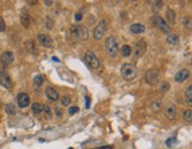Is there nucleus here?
<instances>
[{"label":"nucleus","instance_id":"obj_2","mask_svg":"<svg viewBox=\"0 0 192 149\" xmlns=\"http://www.w3.org/2000/svg\"><path fill=\"white\" fill-rule=\"evenodd\" d=\"M105 49L106 52L110 56V57H116V55L119 53V43L118 39L115 38L114 36H110L106 39L105 43Z\"/></svg>","mask_w":192,"mask_h":149},{"label":"nucleus","instance_id":"obj_10","mask_svg":"<svg viewBox=\"0 0 192 149\" xmlns=\"http://www.w3.org/2000/svg\"><path fill=\"white\" fill-rule=\"evenodd\" d=\"M0 62H1V64L5 65V66L11 65V64L14 62V55H13V52L5 51V52L1 55V57H0Z\"/></svg>","mask_w":192,"mask_h":149},{"label":"nucleus","instance_id":"obj_5","mask_svg":"<svg viewBox=\"0 0 192 149\" xmlns=\"http://www.w3.org/2000/svg\"><path fill=\"white\" fill-rule=\"evenodd\" d=\"M152 23H153V25H154L156 27H158L159 30H161L164 33H170V32H171V27L167 25L166 20L162 19L161 17L154 16V17L152 18Z\"/></svg>","mask_w":192,"mask_h":149},{"label":"nucleus","instance_id":"obj_19","mask_svg":"<svg viewBox=\"0 0 192 149\" xmlns=\"http://www.w3.org/2000/svg\"><path fill=\"white\" fill-rule=\"evenodd\" d=\"M166 42H167L170 45H178V44H179V36L172 33V34H170V36L167 37Z\"/></svg>","mask_w":192,"mask_h":149},{"label":"nucleus","instance_id":"obj_16","mask_svg":"<svg viewBox=\"0 0 192 149\" xmlns=\"http://www.w3.org/2000/svg\"><path fill=\"white\" fill-rule=\"evenodd\" d=\"M165 115H166V117H167L169 120H174L175 118V115H177V108H175V105L174 104H171V105H169L167 108H166V110H165Z\"/></svg>","mask_w":192,"mask_h":149},{"label":"nucleus","instance_id":"obj_17","mask_svg":"<svg viewBox=\"0 0 192 149\" xmlns=\"http://www.w3.org/2000/svg\"><path fill=\"white\" fill-rule=\"evenodd\" d=\"M144 31H145V26L142 24H133L131 26L132 33H142Z\"/></svg>","mask_w":192,"mask_h":149},{"label":"nucleus","instance_id":"obj_43","mask_svg":"<svg viewBox=\"0 0 192 149\" xmlns=\"http://www.w3.org/2000/svg\"><path fill=\"white\" fill-rule=\"evenodd\" d=\"M69 149H74V148H69Z\"/></svg>","mask_w":192,"mask_h":149},{"label":"nucleus","instance_id":"obj_38","mask_svg":"<svg viewBox=\"0 0 192 149\" xmlns=\"http://www.w3.org/2000/svg\"><path fill=\"white\" fill-rule=\"evenodd\" d=\"M97 149H113V146H103V147H100Z\"/></svg>","mask_w":192,"mask_h":149},{"label":"nucleus","instance_id":"obj_36","mask_svg":"<svg viewBox=\"0 0 192 149\" xmlns=\"http://www.w3.org/2000/svg\"><path fill=\"white\" fill-rule=\"evenodd\" d=\"M82 18H83V16H82V13H81V12H78V13H76V14H75V19L77 20V21L82 20Z\"/></svg>","mask_w":192,"mask_h":149},{"label":"nucleus","instance_id":"obj_9","mask_svg":"<svg viewBox=\"0 0 192 149\" xmlns=\"http://www.w3.org/2000/svg\"><path fill=\"white\" fill-rule=\"evenodd\" d=\"M0 84H1L4 88H6V89H11L12 85H13L10 74L6 71H0Z\"/></svg>","mask_w":192,"mask_h":149},{"label":"nucleus","instance_id":"obj_3","mask_svg":"<svg viewBox=\"0 0 192 149\" xmlns=\"http://www.w3.org/2000/svg\"><path fill=\"white\" fill-rule=\"evenodd\" d=\"M121 74L126 81H132L136 77V68L131 63H125L121 66Z\"/></svg>","mask_w":192,"mask_h":149},{"label":"nucleus","instance_id":"obj_21","mask_svg":"<svg viewBox=\"0 0 192 149\" xmlns=\"http://www.w3.org/2000/svg\"><path fill=\"white\" fill-rule=\"evenodd\" d=\"M185 99H186V103L191 107L192 105V86L189 85L187 89L185 91Z\"/></svg>","mask_w":192,"mask_h":149},{"label":"nucleus","instance_id":"obj_15","mask_svg":"<svg viewBox=\"0 0 192 149\" xmlns=\"http://www.w3.org/2000/svg\"><path fill=\"white\" fill-rule=\"evenodd\" d=\"M45 94H46V97L50 99V101H57L59 98V94L56 89H54L52 86H47L45 89Z\"/></svg>","mask_w":192,"mask_h":149},{"label":"nucleus","instance_id":"obj_33","mask_svg":"<svg viewBox=\"0 0 192 149\" xmlns=\"http://www.w3.org/2000/svg\"><path fill=\"white\" fill-rule=\"evenodd\" d=\"M169 89H170V84H169L167 82H164V83L161 84V91L165 92V91H167Z\"/></svg>","mask_w":192,"mask_h":149},{"label":"nucleus","instance_id":"obj_4","mask_svg":"<svg viewBox=\"0 0 192 149\" xmlns=\"http://www.w3.org/2000/svg\"><path fill=\"white\" fill-rule=\"evenodd\" d=\"M84 60H85V63L90 66L92 69H98L100 65H101V62L95 56V53L92 52V51H87L84 53Z\"/></svg>","mask_w":192,"mask_h":149},{"label":"nucleus","instance_id":"obj_6","mask_svg":"<svg viewBox=\"0 0 192 149\" xmlns=\"http://www.w3.org/2000/svg\"><path fill=\"white\" fill-rule=\"evenodd\" d=\"M159 78H160V72L159 70L157 69H149L146 74H145V81L146 83L151 84V85H154L159 82Z\"/></svg>","mask_w":192,"mask_h":149},{"label":"nucleus","instance_id":"obj_30","mask_svg":"<svg viewBox=\"0 0 192 149\" xmlns=\"http://www.w3.org/2000/svg\"><path fill=\"white\" fill-rule=\"evenodd\" d=\"M184 25H185V27H187L189 30H191L192 23H191V18H190V17H186V18L184 19Z\"/></svg>","mask_w":192,"mask_h":149},{"label":"nucleus","instance_id":"obj_41","mask_svg":"<svg viewBox=\"0 0 192 149\" xmlns=\"http://www.w3.org/2000/svg\"><path fill=\"white\" fill-rule=\"evenodd\" d=\"M45 3L46 5H51V0H45Z\"/></svg>","mask_w":192,"mask_h":149},{"label":"nucleus","instance_id":"obj_29","mask_svg":"<svg viewBox=\"0 0 192 149\" xmlns=\"http://www.w3.org/2000/svg\"><path fill=\"white\" fill-rule=\"evenodd\" d=\"M70 102H71V98L69 97V96H64L63 98H62V105H64V107H67V105H69L70 104Z\"/></svg>","mask_w":192,"mask_h":149},{"label":"nucleus","instance_id":"obj_31","mask_svg":"<svg viewBox=\"0 0 192 149\" xmlns=\"http://www.w3.org/2000/svg\"><path fill=\"white\" fill-rule=\"evenodd\" d=\"M177 142V139L175 137H170V139H167V140H166V146H167V147H172L174 143Z\"/></svg>","mask_w":192,"mask_h":149},{"label":"nucleus","instance_id":"obj_13","mask_svg":"<svg viewBox=\"0 0 192 149\" xmlns=\"http://www.w3.org/2000/svg\"><path fill=\"white\" fill-rule=\"evenodd\" d=\"M37 38H38V42L41 43V45H43L44 47H52L54 42H52V39L50 38V36L44 34V33H39Z\"/></svg>","mask_w":192,"mask_h":149},{"label":"nucleus","instance_id":"obj_23","mask_svg":"<svg viewBox=\"0 0 192 149\" xmlns=\"http://www.w3.org/2000/svg\"><path fill=\"white\" fill-rule=\"evenodd\" d=\"M120 51H121V55L123 57H129V55L132 53V49H131L129 45H123Z\"/></svg>","mask_w":192,"mask_h":149},{"label":"nucleus","instance_id":"obj_20","mask_svg":"<svg viewBox=\"0 0 192 149\" xmlns=\"http://www.w3.org/2000/svg\"><path fill=\"white\" fill-rule=\"evenodd\" d=\"M25 47H26V50L32 53V55H36L37 53V50H36V46H34V42L33 40H28L26 43H25Z\"/></svg>","mask_w":192,"mask_h":149},{"label":"nucleus","instance_id":"obj_37","mask_svg":"<svg viewBox=\"0 0 192 149\" xmlns=\"http://www.w3.org/2000/svg\"><path fill=\"white\" fill-rule=\"evenodd\" d=\"M26 1H28V4H29V5L33 6V5H36V4L38 3V0H26Z\"/></svg>","mask_w":192,"mask_h":149},{"label":"nucleus","instance_id":"obj_39","mask_svg":"<svg viewBox=\"0 0 192 149\" xmlns=\"http://www.w3.org/2000/svg\"><path fill=\"white\" fill-rule=\"evenodd\" d=\"M56 114H57V116H58V117H61V116H62V113H61V110H59V109H56Z\"/></svg>","mask_w":192,"mask_h":149},{"label":"nucleus","instance_id":"obj_14","mask_svg":"<svg viewBox=\"0 0 192 149\" xmlns=\"http://www.w3.org/2000/svg\"><path fill=\"white\" fill-rule=\"evenodd\" d=\"M190 77V71L189 70H186V69H183V70H179L178 72H177V74H175V81L178 82V83H182V82H185L187 78Z\"/></svg>","mask_w":192,"mask_h":149},{"label":"nucleus","instance_id":"obj_26","mask_svg":"<svg viewBox=\"0 0 192 149\" xmlns=\"http://www.w3.org/2000/svg\"><path fill=\"white\" fill-rule=\"evenodd\" d=\"M183 118H184L185 121H187V122H191V121H192V111H191L190 109L183 111Z\"/></svg>","mask_w":192,"mask_h":149},{"label":"nucleus","instance_id":"obj_25","mask_svg":"<svg viewBox=\"0 0 192 149\" xmlns=\"http://www.w3.org/2000/svg\"><path fill=\"white\" fill-rule=\"evenodd\" d=\"M161 5H162V0H152V7H153V11H159L161 8Z\"/></svg>","mask_w":192,"mask_h":149},{"label":"nucleus","instance_id":"obj_7","mask_svg":"<svg viewBox=\"0 0 192 149\" xmlns=\"http://www.w3.org/2000/svg\"><path fill=\"white\" fill-rule=\"evenodd\" d=\"M146 50H147V43L145 39H140L135 46H134V55L136 58H140L142 57L145 53H146Z\"/></svg>","mask_w":192,"mask_h":149},{"label":"nucleus","instance_id":"obj_34","mask_svg":"<svg viewBox=\"0 0 192 149\" xmlns=\"http://www.w3.org/2000/svg\"><path fill=\"white\" fill-rule=\"evenodd\" d=\"M43 110H44V113L46 114L47 117H51V109H50L47 105H44V107H43Z\"/></svg>","mask_w":192,"mask_h":149},{"label":"nucleus","instance_id":"obj_28","mask_svg":"<svg viewBox=\"0 0 192 149\" xmlns=\"http://www.w3.org/2000/svg\"><path fill=\"white\" fill-rule=\"evenodd\" d=\"M54 25H55V21L51 19L50 17H46L45 18V27L47 29V30H51L54 27Z\"/></svg>","mask_w":192,"mask_h":149},{"label":"nucleus","instance_id":"obj_22","mask_svg":"<svg viewBox=\"0 0 192 149\" xmlns=\"http://www.w3.org/2000/svg\"><path fill=\"white\" fill-rule=\"evenodd\" d=\"M5 111H6V114H8V115H16V113H17L16 105H14L13 103H8V104H6V107H5Z\"/></svg>","mask_w":192,"mask_h":149},{"label":"nucleus","instance_id":"obj_40","mask_svg":"<svg viewBox=\"0 0 192 149\" xmlns=\"http://www.w3.org/2000/svg\"><path fill=\"white\" fill-rule=\"evenodd\" d=\"M85 101H87V104H85V107H87V108H89V97H85Z\"/></svg>","mask_w":192,"mask_h":149},{"label":"nucleus","instance_id":"obj_11","mask_svg":"<svg viewBox=\"0 0 192 149\" xmlns=\"http://www.w3.org/2000/svg\"><path fill=\"white\" fill-rule=\"evenodd\" d=\"M30 96L28 94H25V92H20L18 94L17 96V103L20 108H26L30 105Z\"/></svg>","mask_w":192,"mask_h":149},{"label":"nucleus","instance_id":"obj_35","mask_svg":"<svg viewBox=\"0 0 192 149\" xmlns=\"http://www.w3.org/2000/svg\"><path fill=\"white\" fill-rule=\"evenodd\" d=\"M78 110H80V109H78V107H71V108L69 109V114H70V115H75V114L77 113Z\"/></svg>","mask_w":192,"mask_h":149},{"label":"nucleus","instance_id":"obj_32","mask_svg":"<svg viewBox=\"0 0 192 149\" xmlns=\"http://www.w3.org/2000/svg\"><path fill=\"white\" fill-rule=\"evenodd\" d=\"M6 30V24L4 21V19L0 17V32H4Z\"/></svg>","mask_w":192,"mask_h":149},{"label":"nucleus","instance_id":"obj_27","mask_svg":"<svg viewBox=\"0 0 192 149\" xmlns=\"http://www.w3.org/2000/svg\"><path fill=\"white\" fill-rule=\"evenodd\" d=\"M33 83L36 84V85H42L43 83H44V76H42V74H37V76H34V78H33Z\"/></svg>","mask_w":192,"mask_h":149},{"label":"nucleus","instance_id":"obj_44","mask_svg":"<svg viewBox=\"0 0 192 149\" xmlns=\"http://www.w3.org/2000/svg\"><path fill=\"white\" fill-rule=\"evenodd\" d=\"M93 149H97V148H93Z\"/></svg>","mask_w":192,"mask_h":149},{"label":"nucleus","instance_id":"obj_24","mask_svg":"<svg viewBox=\"0 0 192 149\" xmlns=\"http://www.w3.org/2000/svg\"><path fill=\"white\" fill-rule=\"evenodd\" d=\"M32 111H33L34 115H39L43 111V107L41 104H38V103H33L32 104Z\"/></svg>","mask_w":192,"mask_h":149},{"label":"nucleus","instance_id":"obj_8","mask_svg":"<svg viewBox=\"0 0 192 149\" xmlns=\"http://www.w3.org/2000/svg\"><path fill=\"white\" fill-rule=\"evenodd\" d=\"M106 30H107V21L106 20H101L97 24V26L95 27V30H94V38L96 40H100L102 37H103Z\"/></svg>","mask_w":192,"mask_h":149},{"label":"nucleus","instance_id":"obj_42","mask_svg":"<svg viewBox=\"0 0 192 149\" xmlns=\"http://www.w3.org/2000/svg\"><path fill=\"white\" fill-rule=\"evenodd\" d=\"M146 1H151V0H146Z\"/></svg>","mask_w":192,"mask_h":149},{"label":"nucleus","instance_id":"obj_18","mask_svg":"<svg viewBox=\"0 0 192 149\" xmlns=\"http://www.w3.org/2000/svg\"><path fill=\"white\" fill-rule=\"evenodd\" d=\"M166 19L170 24H174L175 23V12L173 10H167L166 11Z\"/></svg>","mask_w":192,"mask_h":149},{"label":"nucleus","instance_id":"obj_45","mask_svg":"<svg viewBox=\"0 0 192 149\" xmlns=\"http://www.w3.org/2000/svg\"><path fill=\"white\" fill-rule=\"evenodd\" d=\"M133 1H135V0H133Z\"/></svg>","mask_w":192,"mask_h":149},{"label":"nucleus","instance_id":"obj_12","mask_svg":"<svg viewBox=\"0 0 192 149\" xmlns=\"http://www.w3.org/2000/svg\"><path fill=\"white\" fill-rule=\"evenodd\" d=\"M20 23L24 27H29L30 26V23H31V16L29 13V11L26 8H23L21 10V13H20Z\"/></svg>","mask_w":192,"mask_h":149},{"label":"nucleus","instance_id":"obj_1","mask_svg":"<svg viewBox=\"0 0 192 149\" xmlns=\"http://www.w3.org/2000/svg\"><path fill=\"white\" fill-rule=\"evenodd\" d=\"M70 36L74 40H87L89 38V32L85 26L72 25L70 27Z\"/></svg>","mask_w":192,"mask_h":149}]
</instances>
